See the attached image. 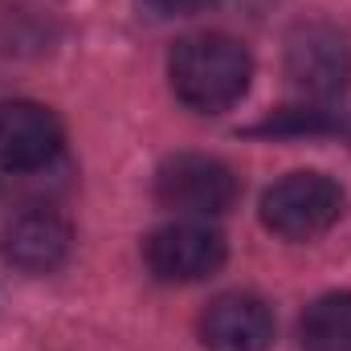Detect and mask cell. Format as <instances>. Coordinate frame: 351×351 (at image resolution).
I'll return each mask as SVG.
<instances>
[{
  "instance_id": "cell-2",
  "label": "cell",
  "mask_w": 351,
  "mask_h": 351,
  "mask_svg": "<svg viewBox=\"0 0 351 351\" xmlns=\"http://www.w3.org/2000/svg\"><path fill=\"white\" fill-rule=\"evenodd\" d=\"M343 217V188L323 172H290L262 196V225L286 241H315Z\"/></svg>"
},
{
  "instance_id": "cell-9",
  "label": "cell",
  "mask_w": 351,
  "mask_h": 351,
  "mask_svg": "<svg viewBox=\"0 0 351 351\" xmlns=\"http://www.w3.org/2000/svg\"><path fill=\"white\" fill-rule=\"evenodd\" d=\"M302 351H351V290L323 294L298 323Z\"/></svg>"
},
{
  "instance_id": "cell-5",
  "label": "cell",
  "mask_w": 351,
  "mask_h": 351,
  "mask_svg": "<svg viewBox=\"0 0 351 351\" xmlns=\"http://www.w3.org/2000/svg\"><path fill=\"white\" fill-rule=\"evenodd\" d=\"M143 258L160 282H200L225 265V237L200 221H176L147 237Z\"/></svg>"
},
{
  "instance_id": "cell-4",
  "label": "cell",
  "mask_w": 351,
  "mask_h": 351,
  "mask_svg": "<svg viewBox=\"0 0 351 351\" xmlns=\"http://www.w3.org/2000/svg\"><path fill=\"white\" fill-rule=\"evenodd\" d=\"M241 184L237 172L213 156L184 152L160 164L156 172V200L184 217H221L237 204Z\"/></svg>"
},
{
  "instance_id": "cell-1",
  "label": "cell",
  "mask_w": 351,
  "mask_h": 351,
  "mask_svg": "<svg viewBox=\"0 0 351 351\" xmlns=\"http://www.w3.org/2000/svg\"><path fill=\"white\" fill-rule=\"evenodd\" d=\"M168 78L172 94L188 110L221 114L245 98L254 78V58L241 41L225 33H196L176 41V49L168 53Z\"/></svg>"
},
{
  "instance_id": "cell-8",
  "label": "cell",
  "mask_w": 351,
  "mask_h": 351,
  "mask_svg": "<svg viewBox=\"0 0 351 351\" xmlns=\"http://www.w3.org/2000/svg\"><path fill=\"white\" fill-rule=\"evenodd\" d=\"M208 351H265L274 343V311L258 294H221L200 315Z\"/></svg>"
},
{
  "instance_id": "cell-3",
  "label": "cell",
  "mask_w": 351,
  "mask_h": 351,
  "mask_svg": "<svg viewBox=\"0 0 351 351\" xmlns=\"http://www.w3.org/2000/svg\"><path fill=\"white\" fill-rule=\"evenodd\" d=\"M286 78L311 98H335L351 86V41L331 21H298L286 37Z\"/></svg>"
},
{
  "instance_id": "cell-7",
  "label": "cell",
  "mask_w": 351,
  "mask_h": 351,
  "mask_svg": "<svg viewBox=\"0 0 351 351\" xmlns=\"http://www.w3.org/2000/svg\"><path fill=\"white\" fill-rule=\"evenodd\" d=\"M70 245H74V229L62 213L25 208L21 217L8 221L0 254H4V262H12L25 274H49L70 258Z\"/></svg>"
},
{
  "instance_id": "cell-6",
  "label": "cell",
  "mask_w": 351,
  "mask_h": 351,
  "mask_svg": "<svg viewBox=\"0 0 351 351\" xmlns=\"http://www.w3.org/2000/svg\"><path fill=\"white\" fill-rule=\"evenodd\" d=\"M66 143L62 119L29 98H4L0 102V164L12 172H37L58 160Z\"/></svg>"
},
{
  "instance_id": "cell-10",
  "label": "cell",
  "mask_w": 351,
  "mask_h": 351,
  "mask_svg": "<svg viewBox=\"0 0 351 351\" xmlns=\"http://www.w3.org/2000/svg\"><path fill=\"white\" fill-rule=\"evenodd\" d=\"M139 4L156 16H196V12L213 8L217 0H139Z\"/></svg>"
}]
</instances>
